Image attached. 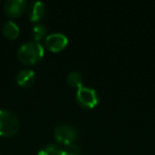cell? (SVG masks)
<instances>
[{
  "mask_svg": "<svg viewBox=\"0 0 155 155\" xmlns=\"http://www.w3.org/2000/svg\"><path fill=\"white\" fill-rule=\"evenodd\" d=\"M44 47L37 41H27L19 47L17 52L18 60L25 65H35L43 58Z\"/></svg>",
  "mask_w": 155,
  "mask_h": 155,
  "instance_id": "6da1fadb",
  "label": "cell"
},
{
  "mask_svg": "<svg viewBox=\"0 0 155 155\" xmlns=\"http://www.w3.org/2000/svg\"><path fill=\"white\" fill-rule=\"evenodd\" d=\"M19 130V120L13 112L0 110V136L12 137Z\"/></svg>",
  "mask_w": 155,
  "mask_h": 155,
  "instance_id": "7a4b0ae2",
  "label": "cell"
},
{
  "mask_svg": "<svg viewBox=\"0 0 155 155\" xmlns=\"http://www.w3.org/2000/svg\"><path fill=\"white\" fill-rule=\"evenodd\" d=\"M54 136H55L56 141L66 147L74 143L75 140H77L78 134L73 127L66 124V123H63V124H60L55 127Z\"/></svg>",
  "mask_w": 155,
  "mask_h": 155,
  "instance_id": "3957f363",
  "label": "cell"
},
{
  "mask_svg": "<svg viewBox=\"0 0 155 155\" xmlns=\"http://www.w3.org/2000/svg\"><path fill=\"white\" fill-rule=\"evenodd\" d=\"M77 101L78 103L85 108H94L98 104L97 91L89 87L82 86L77 89Z\"/></svg>",
  "mask_w": 155,
  "mask_h": 155,
  "instance_id": "277c9868",
  "label": "cell"
},
{
  "mask_svg": "<svg viewBox=\"0 0 155 155\" xmlns=\"http://www.w3.org/2000/svg\"><path fill=\"white\" fill-rule=\"evenodd\" d=\"M68 44V38L62 33H52L46 37V47L52 52H58L63 50Z\"/></svg>",
  "mask_w": 155,
  "mask_h": 155,
  "instance_id": "5b68a950",
  "label": "cell"
},
{
  "mask_svg": "<svg viewBox=\"0 0 155 155\" xmlns=\"http://www.w3.org/2000/svg\"><path fill=\"white\" fill-rule=\"evenodd\" d=\"M27 8L25 0H7L5 2V13L9 17L16 18L22 15Z\"/></svg>",
  "mask_w": 155,
  "mask_h": 155,
  "instance_id": "8992f818",
  "label": "cell"
},
{
  "mask_svg": "<svg viewBox=\"0 0 155 155\" xmlns=\"http://www.w3.org/2000/svg\"><path fill=\"white\" fill-rule=\"evenodd\" d=\"M35 81V73L31 69H22L16 75V82L21 87H30Z\"/></svg>",
  "mask_w": 155,
  "mask_h": 155,
  "instance_id": "52a82bcc",
  "label": "cell"
},
{
  "mask_svg": "<svg viewBox=\"0 0 155 155\" xmlns=\"http://www.w3.org/2000/svg\"><path fill=\"white\" fill-rule=\"evenodd\" d=\"M46 7L45 3L41 1H35L31 5L29 10V19L32 22H37L45 16Z\"/></svg>",
  "mask_w": 155,
  "mask_h": 155,
  "instance_id": "ba28073f",
  "label": "cell"
},
{
  "mask_svg": "<svg viewBox=\"0 0 155 155\" xmlns=\"http://www.w3.org/2000/svg\"><path fill=\"white\" fill-rule=\"evenodd\" d=\"M19 27L17 26V24H15L12 20H8L3 24L2 27V33L7 38L9 39H16L19 35Z\"/></svg>",
  "mask_w": 155,
  "mask_h": 155,
  "instance_id": "9c48e42d",
  "label": "cell"
},
{
  "mask_svg": "<svg viewBox=\"0 0 155 155\" xmlns=\"http://www.w3.org/2000/svg\"><path fill=\"white\" fill-rule=\"evenodd\" d=\"M67 82L68 85L71 87H75L77 89L81 88L83 86V78L80 72L78 71H72L67 77Z\"/></svg>",
  "mask_w": 155,
  "mask_h": 155,
  "instance_id": "30bf717a",
  "label": "cell"
},
{
  "mask_svg": "<svg viewBox=\"0 0 155 155\" xmlns=\"http://www.w3.org/2000/svg\"><path fill=\"white\" fill-rule=\"evenodd\" d=\"M37 155H64V151L60 149L58 147L53 146V144H49V146L43 148Z\"/></svg>",
  "mask_w": 155,
  "mask_h": 155,
  "instance_id": "8fae6325",
  "label": "cell"
},
{
  "mask_svg": "<svg viewBox=\"0 0 155 155\" xmlns=\"http://www.w3.org/2000/svg\"><path fill=\"white\" fill-rule=\"evenodd\" d=\"M46 33H47V28L44 25H36V26H34V28L32 29V36L34 38V41L38 43L45 36Z\"/></svg>",
  "mask_w": 155,
  "mask_h": 155,
  "instance_id": "7c38bea8",
  "label": "cell"
},
{
  "mask_svg": "<svg viewBox=\"0 0 155 155\" xmlns=\"http://www.w3.org/2000/svg\"><path fill=\"white\" fill-rule=\"evenodd\" d=\"M63 151H64V155H81L80 148L75 143L70 144V146H66Z\"/></svg>",
  "mask_w": 155,
  "mask_h": 155,
  "instance_id": "4fadbf2b",
  "label": "cell"
}]
</instances>
